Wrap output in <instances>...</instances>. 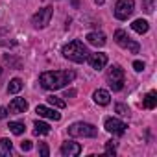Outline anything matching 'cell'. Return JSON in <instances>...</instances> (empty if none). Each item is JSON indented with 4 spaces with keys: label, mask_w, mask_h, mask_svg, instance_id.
Listing matches in <instances>:
<instances>
[{
    "label": "cell",
    "mask_w": 157,
    "mask_h": 157,
    "mask_svg": "<svg viewBox=\"0 0 157 157\" xmlns=\"http://www.w3.org/2000/svg\"><path fill=\"white\" fill-rule=\"evenodd\" d=\"M76 78L74 70H48L39 76V83L46 91H57L63 89L67 83H70Z\"/></svg>",
    "instance_id": "1"
},
{
    "label": "cell",
    "mask_w": 157,
    "mask_h": 157,
    "mask_svg": "<svg viewBox=\"0 0 157 157\" xmlns=\"http://www.w3.org/2000/svg\"><path fill=\"white\" fill-rule=\"evenodd\" d=\"M61 52H63V56H65L67 59H70V61H74V63H83V61L87 59V56H89L87 46H85L83 41H80V39H74V41H70L68 44H65Z\"/></svg>",
    "instance_id": "2"
},
{
    "label": "cell",
    "mask_w": 157,
    "mask_h": 157,
    "mask_svg": "<svg viewBox=\"0 0 157 157\" xmlns=\"http://www.w3.org/2000/svg\"><path fill=\"white\" fill-rule=\"evenodd\" d=\"M68 135L72 137H96L98 135V129L89 124V122H74L72 126H68Z\"/></svg>",
    "instance_id": "3"
},
{
    "label": "cell",
    "mask_w": 157,
    "mask_h": 157,
    "mask_svg": "<svg viewBox=\"0 0 157 157\" xmlns=\"http://www.w3.org/2000/svg\"><path fill=\"white\" fill-rule=\"evenodd\" d=\"M124 80H126V76H124V68L120 65H113L107 70V82H109V87L113 91H122Z\"/></svg>",
    "instance_id": "4"
},
{
    "label": "cell",
    "mask_w": 157,
    "mask_h": 157,
    "mask_svg": "<svg viewBox=\"0 0 157 157\" xmlns=\"http://www.w3.org/2000/svg\"><path fill=\"white\" fill-rule=\"evenodd\" d=\"M52 15H54V8H52V6H44V8H41V10L32 17V24H33L35 28H46V26L50 24Z\"/></svg>",
    "instance_id": "5"
},
{
    "label": "cell",
    "mask_w": 157,
    "mask_h": 157,
    "mask_svg": "<svg viewBox=\"0 0 157 157\" xmlns=\"http://www.w3.org/2000/svg\"><path fill=\"white\" fill-rule=\"evenodd\" d=\"M115 41H117V44H118V46L128 48L131 54H139V50H140L139 43H135L133 39H129V35H128L124 30H117V32H115Z\"/></svg>",
    "instance_id": "6"
},
{
    "label": "cell",
    "mask_w": 157,
    "mask_h": 157,
    "mask_svg": "<svg viewBox=\"0 0 157 157\" xmlns=\"http://www.w3.org/2000/svg\"><path fill=\"white\" fill-rule=\"evenodd\" d=\"M133 10H135L133 0H118L115 4V17L118 21H128V17H131Z\"/></svg>",
    "instance_id": "7"
},
{
    "label": "cell",
    "mask_w": 157,
    "mask_h": 157,
    "mask_svg": "<svg viewBox=\"0 0 157 157\" xmlns=\"http://www.w3.org/2000/svg\"><path fill=\"white\" fill-rule=\"evenodd\" d=\"M104 128H105V131H109V133H113V135H124L126 133V128H128V124H124L122 120H118V118H105V122H104Z\"/></svg>",
    "instance_id": "8"
},
{
    "label": "cell",
    "mask_w": 157,
    "mask_h": 157,
    "mask_svg": "<svg viewBox=\"0 0 157 157\" xmlns=\"http://www.w3.org/2000/svg\"><path fill=\"white\" fill-rule=\"evenodd\" d=\"M85 61L91 65V68H94V70H102V68L107 65V54H102V52L91 54V52H89V56H87Z\"/></svg>",
    "instance_id": "9"
},
{
    "label": "cell",
    "mask_w": 157,
    "mask_h": 157,
    "mask_svg": "<svg viewBox=\"0 0 157 157\" xmlns=\"http://www.w3.org/2000/svg\"><path fill=\"white\" fill-rule=\"evenodd\" d=\"M59 151H61V155H65V157H76V155L82 153V144H80V142H74V140H67V142L61 144Z\"/></svg>",
    "instance_id": "10"
},
{
    "label": "cell",
    "mask_w": 157,
    "mask_h": 157,
    "mask_svg": "<svg viewBox=\"0 0 157 157\" xmlns=\"http://www.w3.org/2000/svg\"><path fill=\"white\" fill-rule=\"evenodd\" d=\"M26 109H28V102H26L24 98H13L8 111H10L11 115H21V113H24Z\"/></svg>",
    "instance_id": "11"
},
{
    "label": "cell",
    "mask_w": 157,
    "mask_h": 157,
    "mask_svg": "<svg viewBox=\"0 0 157 157\" xmlns=\"http://www.w3.org/2000/svg\"><path fill=\"white\" fill-rule=\"evenodd\" d=\"M35 113L39 115V117H44V118H50V120H54V122H57V120H61V115L56 111V109H50V107H46V105H37V109H35Z\"/></svg>",
    "instance_id": "12"
},
{
    "label": "cell",
    "mask_w": 157,
    "mask_h": 157,
    "mask_svg": "<svg viewBox=\"0 0 157 157\" xmlns=\"http://www.w3.org/2000/svg\"><path fill=\"white\" fill-rule=\"evenodd\" d=\"M85 39H87L89 44H93V46H96V48H100V46L105 44V35H104L102 32H91V33H87Z\"/></svg>",
    "instance_id": "13"
},
{
    "label": "cell",
    "mask_w": 157,
    "mask_h": 157,
    "mask_svg": "<svg viewBox=\"0 0 157 157\" xmlns=\"http://www.w3.org/2000/svg\"><path fill=\"white\" fill-rule=\"evenodd\" d=\"M93 98H94V102H96L98 105H107V104L111 102V94H109L105 89H98V91H94Z\"/></svg>",
    "instance_id": "14"
},
{
    "label": "cell",
    "mask_w": 157,
    "mask_h": 157,
    "mask_svg": "<svg viewBox=\"0 0 157 157\" xmlns=\"http://www.w3.org/2000/svg\"><path fill=\"white\" fill-rule=\"evenodd\" d=\"M142 105H144L146 109H153V107L157 105V93H155V91H150V93L144 96Z\"/></svg>",
    "instance_id": "15"
},
{
    "label": "cell",
    "mask_w": 157,
    "mask_h": 157,
    "mask_svg": "<svg viewBox=\"0 0 157 157\" xmlns=\"http://www.w3.org/2000/svg\"><path fill=\"white\" fill-rule=\"evenodd\" d=\"M131 28H133V30H135L137 33H140V35H142V33H146V32L150 30V24H148V22H146L144 19H137V21H133Z\"/></svg>",
    "instance_id": "16"
},
{
    "label": "cell",
    "mask_w": 157,
    "mask_h": 157,
    "mask_svg": "<svg viewBox=\"0 0 157 157\" xmlns=\"http://www.w3.org/2000/svg\"><path fill=\"white\" fill-rule=\"evenodd\" d=\"M48 133H50V126H48L46 122L37 120V122L33 124V135H48Z\"/></svg>",
    "instance_id": "17"
},
{
    "label": "cell",
    "mask_w": 157,
    "mask_h": 157,
    "mask_svg": "<svg viewBox=\"0 0 157 157\" xmlns=\"http://www.w3.org/2000/svg\"><path fill=\"white\" fill-rule=\"evenodd\" d=\"M21 89H22V80L21 78H13V80L10 82V85H8V93L10 94H17Z\"/></svg>",
    "instance_id": "18"
},
{
    "label": "cell",
    "mask_w": 157,
    "mask_h": 157,
    "mask_svg": "<svg viewBox=\"0 0 157 157\" xmlns=\"http://www.w3.org/2000/svg\"><path fill=\"white\" fill-rule=\"evenodd\" d=\"M11 140L10 139H0V157H4V155H10L11 153Z\"/></svg>",
    "instance_id": "19"
},
{
    "label": "cell",
    "mask_w": 157,
    "mask_h": 157,
    "mask_svg": "<svg viewBox=\"0 0 157 157\" xmlns=\"http://www.w3.org/2000/svg\"><path fill=\"white\" fill-rule=\"evenodd\" d=\"M10 131L13 133V135H22L24 131H26V126H24V122H10Z\"/></svg>",
    "instance_id": "20"
},
{
    "label": "cell",
    "mask_w": 157,
    "mask_h": 157,
    "mask_svg": "<svg viewBox=\"0 0 157 157\" xmlns=\"http://www.w3.org/2000/svg\"><path fill=\"white\" fill-rule=\"evenodd\" d=\"M46 100H48V104H50V105H54V107H57V109H63V107L67 105V102H65V100H61V98H59V96H56V94L46 96Z\"/></svg>",
    "instance_id": "21"
},
{
    "label": "cell",
    "mask_w": 157,
    "mask_h": 157,
    "mask_svg": "<svg viewBox=\"0 0 157 157\" xmlns=\"http://www.w3.org/2000/svg\"><path fill=\"white\" fill-rule=\"evenodd\" d=\"M142 2V10L146 11V13H151L153 11V8H155V0H140Z\"/></svg>",
    "instance_id": "22"
},
{
    "label": "cell",
    "mask_w": 157,
    "mask_h": 157,
    "mask_svg": "<svg viewBox=\"0 0 157 157\" xmlns=\"http://www.w3.org/2000/svg\"><path fill=\"white\" fill-rule=\"evenodd\" d=\"M115 111H117L118 115H122V117H128V115H129V107H128L126 104H117V105H115Z\"/></svg>",
    "instance_id": "23"
},
{
    "label": "cell",
    "mask_w": 157,
    "mask_h": 157,
    "mask_svg": "<svg viewBox=\"0 0 157 157\" xmlns=\"http://www.w3.org/2000/svg\"><path fill=\"white\" fill-rule=\"evenodd\" d=\"M105 153L107 155H115L117 153V142L115 140H107L105 142Z\"/></svg>",
    "instance_id": "24"
},
{
    "label": "cell",
    "mask_w": 157,
    "mask_h": 157,
    "mask_svg": "<svg viewBox=\"0 0 157 157\" xmlns=\"http://www.w3.org/2000/svg\"><path fill=\"white\" fill-rule=\"evenodd\" d=\"M39 153L43 157H48L50 155V150H48V144L46 142H39Z\"/></svg>",
    "instance_id": "25"
},
{
    "label": "cell",
    "mask_w": 157,
    "mask_h": 157,
    "mask_svg": "<svg viewBox=\"0 0 157 157\" xmlns=\"http://www.w3.org/2000/svg\"><path fill=\"white\" fill-rule=\"evenodd\" d=\"M32 146H33L32 140H22V142H21V150H22V151H30Z\"/></svg>",
    "instance_id": "26"
},
{
    "label": "cell",
    "mask_w": 157,
    "mask_h": 157,
    "mask_svg": "<svg viewBox=\"0 0 157 157\" xmlns=\"http://www.w3.org/2000/svg\"><path fill=\"white\" fill-rule=\"evenodd\" d=\"M133 68H135L137 72H142V70H144V63H142V61H133Z\"/></svg>",
    "instance_id": "27"
},
{
    "label": "cell",
    "mask_w": 157,
    "mask_h": 157,
    "mask_svg": "<svg viewBox=\"0 0 157 157\" xmlns=\"http://www.w3.org/2000/svg\"><path fill=\"white\" fill-rule=\"evenodd\" d=\"M72 96H76V91H74V89H67L63 98H72Z\"/></svg>",
    "instance_id": "28"
},
{
    "label": "cell",
    "mask_w": 157,
    "mask_h": 157,
    "mask_svg": "<svg viewBox=\"0 0 157 157\" xmlns=\"http://www.w3.org/2000/svg\"><path fill=\"white\" fill-rule=\"evenodd\" d=\"M8 113H10V111H8L6 107H0V120H2V118H6V117H8Z\"/></svg>",
    "instance_id": "29"
},
{
    "label": "cell",
    "mask_w": 157,
    "mask_h": 157,
    "mask_svg": "<svg viewBox=\"0 0 157 157\" xmlns=\"http://www.w3.org/2000/svg\"><path fill=\"white\" fill-rule=\"evenodd\" d=\"M104 2H105V0H94V4H98V6H102Z\"/></svg>",
    "instance_id": "30"
},
{
    "label": "cell",
    "mask_w": 157,
    "mask_h": 157,
    "mask_svg": "<svg viewBox=\"0 0 157 157\" xmlns=\"http://www.w3.org/2000/svg\"><path fill=\"white\" fill-rule=\"evenodd\" d=\"M0 74H2V67H0Z\"/></svg>",
    "instance_id": "31"
}]
</instances>
